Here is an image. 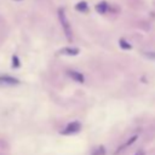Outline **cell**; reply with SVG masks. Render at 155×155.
<instances>
[{
  "label": "cell",
  "mask_w": 155,
  "mask_h": 155,
  "mask_svg": "<svg viewBox=\"0 0 155 155\" xmlns=\"http://www.w3.org/2000/svg\"><path fill=\"white\" fill-rule=\"evenodd\" d=\"M58 18L61 21V24L63 27V30L65 33V36L68 38V40H71V29H70V25H69V22L65 17V13H64V10L63 8H59L58 10Z\"/></svg>",
  "instance_id": "6da1fadb"
},
{
  "label": "cell",
  "mask_w": 155,
  "mask_h": 155,
  "mask_svg": "<svg viewBox=\"0 0 155 155\" xmlns=\"http://www.w3.org/2000/svg\"><path fill=\"white\" fill-rule=\"evenodd\" d=\"M80 124L78 121H74V122H70L65 126V128L62 131V134H71V133H76L78 131H80Z\"/></svg>",
  "instance_id": "7a4b0ae2"
},
{
  "label": "cell",
  "mask_w": 155,
  "mask_h": 155,
  "mask_svg": "<svg viewBox=\"0 0 155 155\" xmlns=\"http://www.w3.org/2000/svg\"><path fill=\"white\" fill-rule=\"evenodd\" d=\"M58 53L59 54H67V56H76L79 53V48H76V47H63Z\"/></svg>",
  "instance_id": "3957f363"
},
{
  "label": "cell",
  "mask_w": 155,
  "mask_h": 155,
  "mask_svg": "<svg viewBox=\"0 0 155 155\" xmlns=\"http://www.w3.org/2000/svg\"><path fill=\"white\" fill-rule=\"evenodd\" d=\"M19 81L12 76H8V75H2L0 76V84H5V85H16L18 84Z\"/></svg>",
  "instance_id": "277c9868"
},
{
  "label": "cell",
  "mask_w": 155,
  "mask_h": 155,
  "mask_svg": "<svg viewBox=\"0 0 155 155\" xmlns=\"http://www.w3.org/2000/svg\"><path fill=\"white\" fill-rule=\"evenodd\" d=\"M68 75H69L73 80L79 81V82H84V80H85L82 74H80V73H78V71H74V70H69V71H68Z\"/></svg>",
  "instance_id": "5b68a950"
},
{
  "label": "cell",
  "mask_w": 155,
  "mask_h": 155,
  "mask_svg": "<svg viewBox=\"0 0 155 155\" xmlns=\"http://www.w3.org/2000/svg\"><path fill=\"white\" fill-rule=\"evenodd\" d=\"M137 138H138V136H133L132 138H130V139H128L126 143H124V144H122V145H121V147H120V148H119V149L115 151V155H116L117 153H120V151H121L124 148H127V147H130V145H131L133 142H136V140H137Z\"/></svg>",
  "instance_id": "8992f818"
},
{
  "label": "cell",
  "mask_w": 155,
  "mask_h": 155,
  "mask_svg": "<svg viewBox=\"0 0 155 155\" xmlns=\"http://www.w3.org/2000/svg\"><path fill=\"white\" fill-rule=\"evenodd\" d=\"M96 10H97V12H99V13H105L107 10H108V4H107L105 1H101L99 4L96 5Z\"/></svg>",
  "instance_id": "52a82bcc"
},
{
  "label": "cell",
  "mask_w": 155,
  "mask_h": 155,
  "mask_svg": "<svg viewBox=\"0 0 155 155\" xmlns=\"http://www.w3.org/2000/svg\"><path fill=\"white\" fill-rule=\"evenodd\" d=\"M75 8H76L78 11H81V12H86V11H88L87 2H85V1H80V2H78V4L75 5Z\"/></svg>",
  "instance_id": "ba28073f"
},
{
  "label": "cell",
  "mask_w": 155,
  "mask_h": 155,
  "mask_svg": "<svg viewBox=\"0 0 155 155\" xmlns=\"http://www.w3.org/2000/svg\"><path fill=\"white\" fill-rule=\"evenodd\" d=\"M120 46H121V48H124V50H131V45L126 41V40H124V39H120Z\"/></svg>",
  "instance_id": "9c48e42d"
},
{
  "label": "cell",
  "mask_w": 155,
  "mask_h": 155,
  "mask_svg": "<svg viewBox=\"0 0 155 155\" xmlns=\"http://www.w3.org/2000/svg\"><path fill=\"white\" fill-rule=\"evenodd\" d=\"M12 65L15 68H18L19 67V61H18V57L17 56H13L12 57Z\"/></svg>",
  "instance_id": "30bf717a"
},
{
  "label": "cell",
  "mask_w": 155,
  "mask_h": 155,
  "mask_svg": "<svg viewBox=\"0 0 155 155\" xmlns=\"http://www.w3.org/2000/svg\"><path fill=\"white\" fill-rule=\"evenodd\" d=\"M144 56L150 59H155V52H144Z\"/></svg>",
  "instance_id": "8fae6325"
},
{
  "label": "cell",
  "mask_w": 155,
  "mask_h": 155,
  "mask_svg": "<svg viewBox=\"0 0 155 155\" xmlns=\"http://www.w3.org/2000/svg\"><path fill=\"white\" fill-rule=\"evenodd\" d=\"M134 155H145V153H144L143 150H139V151H137Z\"/></svg>",
  "instance_id": "7c38bea8"
},
{
  "label": "cell",
  "mask_w": 155,
  "mask_h": 155,
  "mask_svg": "<svg viewBox=\"0 0 155 155\" xmlns=\"http://www.w3.org/2000/svg\"><path fill=\"white\" fill-rule=\"evenodd\" d=\"M17 1H18V0H17Z\"/></svg>",
  "instance_id": "4fadbf2b"
}]
</instances>
